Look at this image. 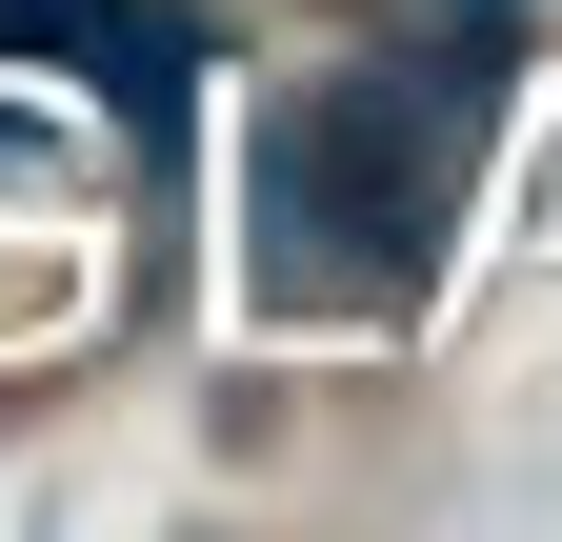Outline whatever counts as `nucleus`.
Here are the masks:
<instances>
[{
    "label": "nucleus",
    "instance_id": "obj_1",
    "mask_svg": "<svg viewBox=\"0 0 562 542\" xmlns=\"http://www.w3.org/2000/svg\"><path fill=\"white\" fill-rule=\"evenodd\" d=\"M462 181H482V101H462V81H402V60L281 81L261 142H241L261 302H302V321H382V302H422V261L462 241Z\"/></svg>",
    "mask_w": 562,
    "mask_h": 542
},
{
    "label": "nucleus",
    "instance_id": "obj_2",
    "mask_svg": "<svg viewBox=\"0 0 562 542\" xmlns=\"http://www.w3.org/2000/svg\"><path fill=\"white\" fill-rule=\"evenodd\" d=\"M0 60H81V81H101V101H140V121L181 101V41L140 21V0H0Z\"/></svg>",
    "mask_w": 562,
    "mask_h": 542
}]
</instances>
